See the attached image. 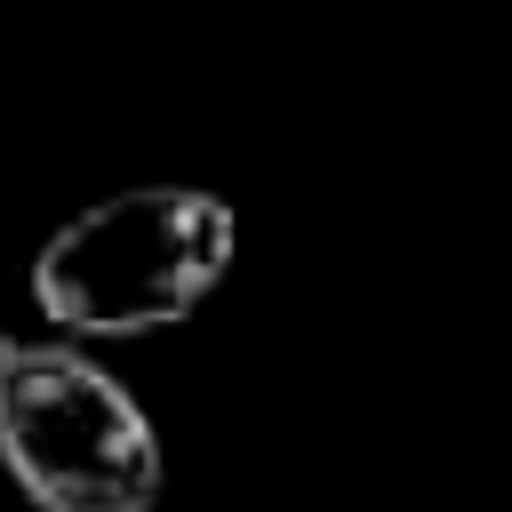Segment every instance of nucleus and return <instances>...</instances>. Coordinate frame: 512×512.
I'll list each match as a JSON object with an SVG mask.
<instances>
[{
  "label": "nucleus",
  "instance_id": "f257e3e1",
  "mask_svg": "<svg viewBox=\"0 0 512 512\" xmlns=\"http://www.w3.org/2000/svg\"><path fill=\"white\" fill-rule=\"evenodd\" d=\"M240 224L200 184H136L72 224H56L32 256V304L64 336H152L176 328L224 272Z\"/></svg>",
  "mask_w": 512,
  "mask_h": 512
},
{
  "label": "nucleus",
  "instance_id": "f03ea898",
  "mask_svg": "<svg viewBox=\"0 0 512 512\" xmlns=\"http://www.w3.org/2000/svg\"><path fill=\"white\" fill-rule=\"evenodd\" d=\"M0 464L40 512H152L168 480L152 416L64 336L0 376Z\"/></svg>",
  "mask_w": 512,
  "mask_h": 512
},
{
  "label": "nucleus",
  "instance_id": "7ed1b4c3",
  "mask_svg": "<svg viewBox=\"0 0 512 512\" xmlns=\"http://www.w3.org/2000/svg\"><path fill=\"white\" fill-rule=\"evenodd\" d=\"M16 352H24V336H8V328H0V376L16 368Z\"/></svg>",
  "mask_w": 512,
  "mask_h": 512
}]
</instances>
